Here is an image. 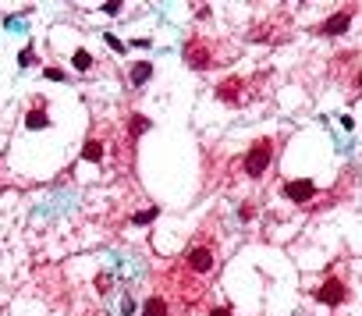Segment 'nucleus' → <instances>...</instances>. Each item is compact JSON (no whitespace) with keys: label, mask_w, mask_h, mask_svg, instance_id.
<instances>
[{"label":"nucleus","mask_w":362,"mask_h":316,"mask_svg":"<svg viewBox=\"0 0 362 316\" xmlns=\"http://www.w3.org/2000/svg\"><path fill=\"white\" fill-rule=\"evenodd\" d=\"M110 284H114V277H110V274H100V277H96V288H100V291H107Z\"/></svg>","instance_id":"16"},{"label":"nucleus","mask_w":362,"mask_h":316,"mask_svg":"<svg viewBox=\"0 0 362 316\" xmlns=\"http://www.w3.org/2000/svg\"><path fill=\"white\" fill-rule=\"evenodd\" d=\"M121 7H125V4H117V0H110V4H103V7H100V11H103V14H110V18H114V14H121Z\"/></svg>","instance_id":"15"},{"label":"nucleus","mask_w":362,"mask_h":316,"mask_svg":"<svg viewBox=\"0 0 362 316\" xmlns=\"http://www.w3.org/2000/svg\"><path fill=\"white\" fill-rule=\"evenodd\" d=\"M142 132H149V117L146 114H132L128 117V135H142Z\"/></svg>","instance_id":"12"},{"label":"nucleus","mask_w":362,"mask_h":316,"mask_svg":"<svg viewBox=\"0 0 362 316\" xmlns=\"http://www.w3.org/2000/svg\"><path fill=\"white\" fill-rule=\"evenodd\" d=\"M284 196H288L291 203H309L316 196V185L309 178H291V181H284Z\"/></svg>","instance_id":"5"},{"label":"nucleus","mask_w":362,"mask_h":316,"mask_svg":"<svg viewBox=\"0 0 362 316\" xmlns=\"http://www.w3.org/2000/svg\"><path fill=\"white\" fill-rule=\"evenodd\" d=\"M71 68L75 71H89V68H92V54H89V50H75L71 54Z\"/></svg>","instance_id":"11"},{"label":"nucleus","mask_w":362,"mask_h":316,"mask_svg":"<svg viewBox=\"0 0 362 316\" xmlns=\"http://www.w3.org/2000/svg\"><path fill=\"white\" fill-rule=\"evenodd\" d=\"M355 85H359V92H362V71H359V79H355Z\"/></svg>","instance_id":"20"},{"label":"nucleus","mask_w":362,"mask_h":316,"mask_svg":"<svg viewBox=\"0 0 362 316\" xmlns=\"http://www.w3.org/2000/svg\"><path fill=\"white\" fill-rule=\"evenodd\" d=\"M156 217V206H149V210H142V213H135V224H149Z\"/></svg>","instance_id":"14"},{"label":"nucleus","mask_w":362,"mask_h":316,"mask_svg":"<svg viewBox=\"0 0 362 316\" xmlns=\"http://www.w3.org/2000/svg\"><path fill=\"white\" fill-rule=\"evenodd\" d=\"M345 299H348V288H345L341 277H327V281L316 288V302H323V306H341Z\"/></svg>","instance_id":"4"},{"label":"nucleus","mask_w":362,"mask_h":316,"mask_svg":"<svg viewBox=\"0 0 362 316\" xmlns=\"http://www.w3.org/2000/svg\"><path fill=\"white\" fill-rule=\"evenodd\" d=\"M213 263H217V256H213V245H188V252H185V270L188 274H196V277H203V274H210L213 270Z\"/></svg>","instance_id":"2"},{"label":"nucleus","mask_w":362,"mask_h":316,"mask_svg":"<svg viewBox=\"0 0 362 316\" xmlns=\"http://www.w3.org/2000/svg\"><path fill=\"white\" fill-rule=\"evenodd\" d=\"M25 128H29V132H43V128H50V114H46V107H43V103H36V107L29 110Z\"/></svg>","instance_id":"8"},{"label":"nucleus","mask_w":362,"mask_h":316,"mask_svg":"<svg viewBox=\"0 0 362 316\" xmlns=\"http://www.w3.org/2000/svg\"><path fill=\"white\" fill-rule=\"evenodd\" d=\"M43 75H46V79H54V82H61V79H64V71H57V68H46Z\"/></svg>","instance_id":"17"},{"label":"nucleus","mask_w":362,"mask_h":316,"mask_svg":"<svg viewBox=\"0 0 362 316\" xmlns=\"http://www.w3.org/2000/svg\"><path fill=\"white\" fill-rule=\"evenodd\" d=\"M348 25H352V11H337V14H330L323 25H320V36H345L348 32Z\"/></svg>","instance_id":"7"},{"label":"nucleus","mask_w":362,"mask_h":316,"mask_svg":"<svg viewBox=\"0 0 362 316\" xmlns=\"http://www.w3.org/2000/svg\"><path fill=\"white\" fill-rule=\"evenodd\" d=\"M103 39H107V43H110V46H114V50H125V43H121V39H117V36H103Z\"/></svg>","instance_id":"19"},{"label":"nucleus","mask_w":362,"mask_h":316,"mask_svg":"<svg viewBox=\"0 0 362 316\" xmlns=\"http://www.w3.org/2000/svg\"><path fill=\"white\" fill-rule=\"evenodd\" d=\"M149 79H153V64H149V61H135V64L128 68V82H132V85H146Z\"/></svg>","instance_id":"9"},{"label":"nucleus","mask_w":362,"mask_h":316,"mask_svg":"<svg viewBox=\"0 0 362 316\" xmlns=\"http://www.w3.org/2000/svg\"><path fill=\"white\" fill-rule=\"evenodd\" d=\"M181 54H185V61H188L196 71H206V68H213V50H210V43H206V39H199V36L185 39Z\"/></svg>","instance_id":"3"},{"label":"nucleus","mask_w":362,"mask_h":316,"mask_svg":"<svg viewBox=\"0 0 362 316\" xmlns=\"http://www.w3.org/2000/svg\"><path fill=\"white\" fill-rule=\"evenodd\" d=\"M270 160H274V139H256L249 146V153H245V174L249 178H259L270 167Z\"/></svg>","instance_id":"1"},{"label":"nucleus","mask_w":362,"mask_h":316,"mask_svg":"<svg viewBox=\"0 0 362 316\" xmlns=\"http://www.w3.org/2000/svg\"><path fill=\"white\" fill-rule=\"evenodd\" d=\"M238 217H242V221H252V217H256V206H252V203H242V206H238Z\"/></svg>","instance_id":"13"},{"label":"nucleus","mask_w":362,"mask_h":316,"mask_svg":"<svg viewBox=\"0 0 362 316\" xmlns=\"http://www.w3.org/2000/svg\"><path fill=\"white\" fill-rule=\"evenodd\" d=\"M210 316H234V313H231L227 306H213V309H210Z\"/></svg>","instance_id":"18"},{"label":"nucleus","mask_w":362,"mask_h":316,"mask_svg":"<svg viewBox=\"0 0 362 316\" xmlns=\"http://www.w3.org/2000/svg\"><path fill=\"white\" fill-rule=\"evenodd\" d=\"M142 316H174V299L167 295V291H156V295H149L142 306Z\"/></svg>","instance_id":"6"},{"label":"nucleus","mask_w":362,"mask_h":316,"mask_svg":"<svg viewBox=\"0 0 362 316\" xmlns=\"http://www.w3.org/2000/svg\"><path fill=\"white\" fill-rule=\"evenodd\" d=\"M103 157H107V146H103L100 139H89V142H85V150H82V160H89V163H100Z\"/></svg>","instance_id":"10"}]
</instances>
